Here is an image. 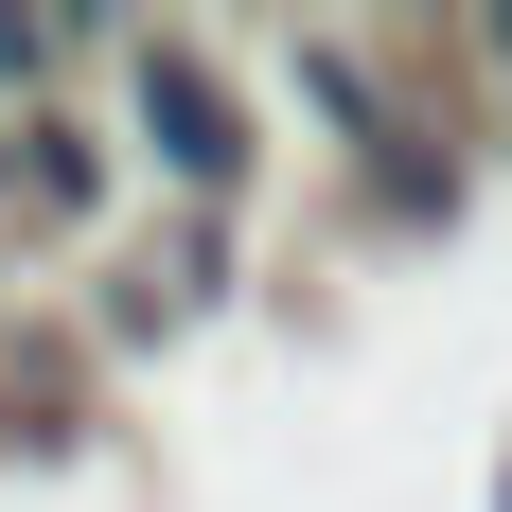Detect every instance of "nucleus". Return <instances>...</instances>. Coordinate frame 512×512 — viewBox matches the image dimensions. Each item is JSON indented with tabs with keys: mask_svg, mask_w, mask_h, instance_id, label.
<instances>
[{
	"mask_svg": "<svg viewBox=\"0 0 512 512\" xmlns=\"http://www.w3.org/2000/svg\"><path fill=\"white\" fill-rule=\"evenodd\" d=\"M142 142L177 159L195 195H230V159H248V142H230V106H212V71H195V53H142Z\"/></svg>",
	"mask_w": 512,
	"mask_h": 512,
	"instance_id": "obj_1",
	"label": "nucleus"
}]
</instances>
